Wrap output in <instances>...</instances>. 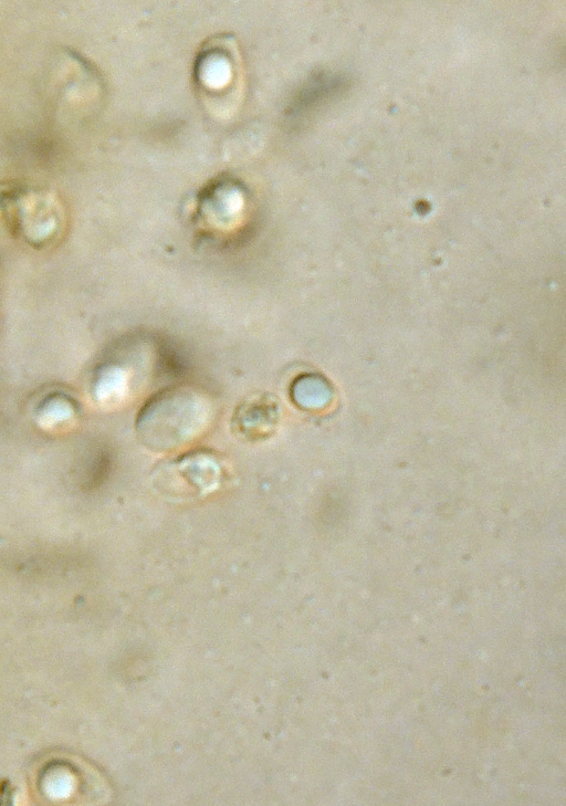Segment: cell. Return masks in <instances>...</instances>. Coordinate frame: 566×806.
Returning <instances> with one entry per match:
<instances>
[{"label": "cell", "mask_w": 566, "mask_h": 806, "mask_svg": "<svg viewBox=\"0 0 566 806\" xmlns=\"http://www.w3.org/2000/svg\"><path fill=\"white\" fill-rule=\"evenodd\" d=\"M213 60H207L208 69H201V77L209 87H221L227 84L231 77V66L224 57L212 56Z\"/></svg>", "instance_id": "6"}, {"label": "cell", "mask_w": 566, "mask_h": 806, "mask_svg": "<svg viewBox=\"0 0 566 806\" xmlns=\"http://www.w3.org/2000/svg\"><path fill=\"white\" fill-rule=\"evenodd\" d=\"M208 399L189 387H170L154 395L140 409L136 430L149 448L165 451L197 437L210 418Z\"/></svg>", "instance_id": "2"}, {"label": "cell", "mask_w": 566, "mask_h": 806, "mask_svg": "<svg viewBox=\"0 0 566 806\" xmlns=\"http://www.w3.org/2000/svg\"><path fill=\"white\" fill-rule=\"evenodd\" d=\"M280 420V406L271 396L244 401L234 412L232 425L237 432L250 439L270 436Z\"/></svg>", "instance_id": "4"}, {"label": "cell", "mask_w": 566, "mask_h": 806, "mask_svg": "<svg viewBox=\"0 0 566 806\" xmlns=\"http://www.w3.org/2000/svg\"><path fill=\"white\" fill-rule=\"evenodd\" d=\"M127 387V373L117 365H107L96 375L94 392L99 401L112 404L125 396Z\"/></svg>", "instance_id": "5"}, {"label": "cell", "mask_w": 566, "mask_h": 806, "mask_svg": "<svg viewBox=\"0 0 566 806\" xmlns=\"http://www.w3.org/2000/svg\"><path fill=\"white\" fill-rule=\"evenodd\" d=\"M222 461L210 451H193L158 468L155 482L174 496L200 498L216 491L223 480Z\"/></svg>", "instance_id": "3"}, {"label": "cell", "mask_w": 566, "mask_h": 806, "mask_svg": "<svg viewBox=\"0 0 566 806\" xmlns=\"http://www.w3.org/2000/svg\"><path fill=\"white\" fill-rule=\"evenodd\" d=\"M67 216L63 201L50 188L27 180L0 181V229L38 250L61 242Z\"/></svg>", "instance_id": "1"}]
</instances>
